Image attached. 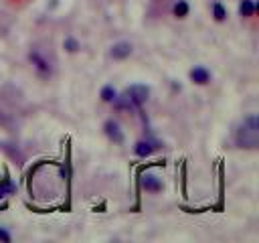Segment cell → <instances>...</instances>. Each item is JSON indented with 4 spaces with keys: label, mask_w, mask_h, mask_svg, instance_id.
I'll return each instance as SVG.
<instances>
[{
    "label": "cell",
    "mask_w": 259,
    "mask_h": 243,
    "mask_svg": "<svg viewBox=\"0 0 259 243\" xmlns=\"http://www.w3.org/2000/svg\"><path fill=\"white\" fill-rule=\"evenodd\" d=\"M235 140L239 148H257L259 140V124H257V116L249 114L245 120L241 122V126L235 134Z\"/></svg>",
    "instance_id": "obj_1"
},
{
    "label": "cell",
    "mask_w": 259,
    "mask_h": 243,
    "mask_svg": "<svg viewBox=\"0 0 259 243\" xmlns=\"http://www.w3.org/2000/svg\"><path fill=\"white\" fill-rule=\"evenodd\" d=\"M126 97L132 101V105H136V108H140V105H144L150 97V87L148 85H142V83H134L126 89Z\"/></svg>",
    "instance_id": "obj_2"
},
{
    "label": "cell",
    "mask_w": 259,
    "mask_h": 243,
    "mask_svg": "<svg viewBox=\"0 0 259 243\" xmlns=\"http://www.w3.org/2000/svg\"><path fill=\"white\" fill-rule=\"evenodd\" d=\"M28 59H30V63L35 65V69H37V73L41 75V77H49V75H51V65L39 51H30Z\"/></svg>",
    "instance_id": "obj_3"
},
{
    "label": "cell",
    "mask_w": 259,
    "mask_h": 243,
    "mask_svg": "<svg viewBox=\"0 0 259 243\" xmlns=\"http://www.w3.org/2000/svg\"><path fill=\"white\" fill-rule=\"evenodd\" d=\"M103 132H105V136H108L110 140H114L116 144H121L124 142V134H121V130H119V124L118 122H114V120H108L103 124Z\"/></svg>",
    "instance_id": "obj_4"
},
{
    "label": "cell",
    "mask_w": 259,
    "mask_h": 243,
    "mask_svg": "<svg viewBox=\"0 0 259 243\" xmlns=\"http://www.w3.org/2000/svg\"><path fill=\"white\" fill-rule=\"evenodd\" d=\"M140 185H142V189L148 191V193H160V191H162V182H160V178L154 176V174H144V176L140 178Z\"/></svg>",
    "instance_id": "obj_5"
},
{
    "label": "cell",
    "mask_w": 259,
    "mask_h": 243,
    "mask_svg": "<svg viewBox=\"0 0 259 243\" xmlns=\"http://www.w3.org/2000/svg\"><path fill=\"white\" fill-rule=\"evenodd\" d=\"M154 150H156V144L154 142L140 140V142H136V146H134V154L140 156V158H148L150 154H154Z\"/></svg>",
    "instance_id": "obj_6"
},
{
    "label": "cell",
    "mask_w": 259,
    "mask_h": 243,
    "mask_svg": "<svg viewBox=\"0 0 259 243\" xmlns=\"http://www.w3.org/2000/svg\"><path fill=\"white\" fill-rule=\"evenodd\" d=\"M132 55V45L128 43V41H119V43H116L114 47H112V57L114 59H128Z\"/></svg>",
    "instance_id": "obj_7"
},
{
    "label": "cell",
    "mask_w": 259,
    "mask_h": 243,
    "mask_svg": "<svg viewBox=\"0 0 259 243\" xmlns=\"http://www.w3.org/2000/svg\"><path fill=\"white\" fill-rule=\"evenodd\" d=\"M188 75H190L192 83H196V85H207L211 81V73L205 67H194V69H190Z\"/></svg>",
    "instance_id": "obj_8"
},
{
    "label": "cell",
    "mask_w": 259,
    "mask_h": 243,
    "mask_svg": "<svg viewBox=\"0 0 259 243\" xmlns=\"http://www.w3.org/2000/svg\"><path fill=\"white\" fill-rule=\"evenodd\" d=\"M257 10V4L253 2V0H241V4H239V14L241 17H253Z\"/></svg>",
    "instance_id": "obj_9"
},
{
    "label": "cell",
    "mask_w": 259,
    "mask_h": 243,
    "mask_svg": "<svg viewBox=\"0 0 259 243\" xmlns=\"http://www.w3.org/2000/svg\"><path fill=\"white\" fill-rule=\"evenodd\" d=\"M188 10H190V6H188L187 0H178V2L172 6V14H174L176 19H185V17H188Z\"/></svg>",
    "instance_id": "obj_10"
},
{
    "label": "cell",
    "mask_w": 259,
    "mask_h": 243,
    "mask_svg": "<svg viewBox=\"0 0 259 243\" xmlns=\"http://www.w3.org/2000/svg\"><path fill=\"white\" fill-rule=\"evenodd\" d=\"M99 96H101V99H103L105 103H114V99L118 97V91L114 89V85H103Z\"/></svg>",
    "instance_id": "obj_11"
},
{
    "label": "cell",
    "mask_w": 259,
    "mask_h": 243,
    "mask_svg": "<svg viewBox=\"0 0 259 243\" xmlns=\"http://www.w3.org/2000/svg\"><path fill=\"white\" fill-rule=\"evenodd\" d=\"M212 17H215L217 23L227 21V10H225V6L221 2H212Z\"/></svg>",
    "instance_id": "obj_12"
},
{
    "label": "cell",
    "mask_w": 259,
    "mask_h": 243,
    "mask_svg": "<svg viewBox=\"0 0 259 243\" xmlns=\"http://www.w3.org/2000/svg\"><path fill=\"white\" fill-rule=\"evenodd\" d=\"M63 47H65V51H67V53H77V51H79V43H77V39L67 37V39H65V43H63Z\"/></svg>",
    "instance_id": "obj_13"
},
{
    "label": "cell",
    "mask_w": 259,
    "mask_h": 243,
    "mask_svg": "<svg viewBox=\"0 0 259 243\" xmlns=\"http://www.w3.org/2000/svg\"><path fill=\"white\" fill-rule=\"evenodd\" d=\"M0 241H4V243H10L12 241V235L4 229V227H0Z\"/></svg>",
    "instance_id": "obj_14"
}]
</instances>
